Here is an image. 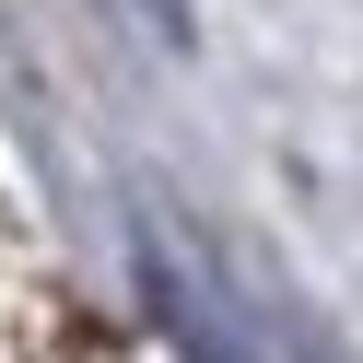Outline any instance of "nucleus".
Returning <instances> with one entry per match:
<instances>
[{"label":"nucleus","mask_w":363,"mask_h":363,"mask_svg":"<svg viewBox=\"0 0 363 363\" xmlns=\"http://www.w3.org/2000/svg\"><path fill=\"white\" fill-rule=\"evenodd\" d=\"M141 269H152V305H164V328H176V352L188 363H269V328H246V305L211 281V258H176V235L164 223H141Z\"/></svg>","instance_id":"f257e3e1"},{"label":"nucleus","mask_w":363,"mask_h":363,"mask_svg":"<svg viewBox=\"0 0 363 363\" xmlns=\"http://www.w3.org/2000/svg\"><path fill=\"white\" fill-rule=\"evenodd\" d=\"M118 12H129V24H141V35H164V48H176V35H188V12H176V0H118Z\"/></svg>","instance_id":"f03ea898"}]
</instances>
